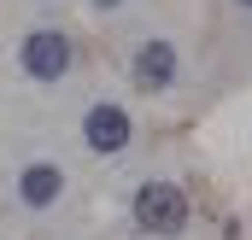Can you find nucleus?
Listing matches in <instances>:
<instances>
[{
    "label": "nucleus",
    "mask_w": 252,
    "mask_h": 240,
    "mask_svg": "<svg viewBox=\"0 0 252 240\" xmlns=\"http://www.w3.org/2000/svg\"><path fill=\"white\" fill-rule=\"evenodd\" d=\"M135 229L141 235H158V240H176L188 229V199L176 181H141L135 187Z\"/></svg>",
    "instance_id": "f257e3e1"
},
{
    "label": "nucleus",
    "mask_w": 252,
    "mask_h": 240,
    "mask_svg": "<svg viewBox=\"0 0 252 240\" xmlns=\"http://www.w3.org/2000/svg\"><path fill=\"white\" fill-rule=\"evenodd\" d=\"M59 193H64V170H59V164H30V170L18 176V199H24V205H35V211H41V205H53Z\"/></svg>",
    "instance_id": "39448f33"
},
{
    "label": "nucleus",
    "mask_w": 252,
    "mask_h": 240,
    "mask_svg": "<svg viewBox=\"0 0 252 240\" xmlns=\"http://www.w3.org/2000/svg\"><path fill=\"white\" fill-rule=\"evenodd\" d=\"M129 76H135V88L164 94V88L176 82V47H170V41H141L135 59H129Z\"/></svg>",
    "instance_id": "20e7f679"
},
{
    "label": "nucleus",
    "mask_w": 252,
    "mask_h": 240,
    "mask_svg": "<svg viewBox=\"0 0 252 240\" xmlns=\"http://www.w3.org/2000/svg\"><path fill=\"white\" fill-rule=\"evenodd\" d=\"M82 141H88L94 152H106V158L124 152V147H129V112H124V106H106V100L88 106V112H82Z\"/></svg>",
    "instance_id": "7ed1b4c3"
},
{
    "label": "nucleus",
    "mask_w": 252,
    "mask_h": 240,
    "mask_svg": "<svg viewBox=\"0 0 252 240\" xmlns=\"http://www.w3.org/2000/svg\"><path fill=\"white\" fill-rule=\"evenodd\" d=\"M235 6H252V0H235Z\"/></svg>",
    "instance_id": "0eeeda50"
},
{
    "label": "nucleus",
    "mask_w": 252,
    "mask_h": 240,
    "mask_svg": "<svg viewBox=\"0 0 252 240\" xmlns=\"http://www.w3.org/2000/svg\"><path fill=\"white\" fill-rule=\"evenodd\" d=\"M94 6H100V12H112V6H124V0H94Z\"/></svg>",
    "instance_id": "423d86ee"
},
{
    "label": "nucleus",
    "mask_w": 252,
    "mask_h": 240,
    "mask_svg": "<svg viewBox=\"0 0 252 240\" xmlns=\"http://www.w3.org/2000/svg\"><path fill=\"white\" fill-rule=\"evenodd\" d=\"M18 64H24L35 82H59L64 70L76 64V47H70V35H64V30H35V35H24Z\"/></svg>",
    "instance_id": "f03ea898"
}]
</instances>
